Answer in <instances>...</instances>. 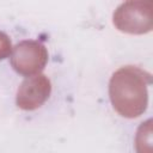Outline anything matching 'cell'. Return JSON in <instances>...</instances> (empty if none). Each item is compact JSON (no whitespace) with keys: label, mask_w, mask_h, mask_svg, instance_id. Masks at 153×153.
<instances>
[{"label":"cell","mask_w":153,"mask_h":153,"mask_svg":"<svg viewBox=\"0 0 153 153\" xmlns=\"http://www.w3.org/2000/svg\"><path fill=\"white\" fill-rule=\"evenodd\" d=\"M148 74L134 67L118 69L110 81V98L114 108L127 117H136L147 104L146 79Z\"/></svg>","instance_id":"6da1fadb"},{"label":"cell","mask_w":153,"mask_h":153,"mask_svg":"<svg viewBox=\"0 0 153 153\" xmlns=\"http://www.w3.org/2000/svg\"><path fill=\"white\" fill-rule=\"evenodd\" d=\"M151 10V1H130L123 4L117 8V12L114 14V23L122 31L134 33L147 32L152 27Z\"/></svg>","instance_id":"7a4b0ae2"},{"label":"cell","mask_w":153,"mask_h":153,"mask_svg":"<svg viewBox=\"0 0 153 153\" xmlns=\"http://www.w3.org/2000/svg\"><path fill=\"white\" fill-rule=\"evenodd\" d=\"M47 61V51L44 47L37 42L24 41L16 45L12 56L13 68L24 75L42 69Z\"/></svg>","instance_id":"3957f363"},{"label":"cell","mask_w":153,"mask_h":153,"mask_svg":"<svg viewBox=\"0 0 153 153\" xmlns=\"http://www.w3.org/2000/svg\"><path fill=\"white\" fill-rule=\"evenodd\" d=\"M50 82L44 75H36L26 79L18 90L17 104L22 109L32 110L38 106L49 97Z\"/></svg>","instance_id":"277c9868"},{"label":"cell","mask_w":153,"mask_h":153,"mask_svg":"<svg viewBox=\"0 0 153 153\" xmlns=\"http://www.w3.org/2000/svg\"><path fill=\"white\" fill-rule=\"evenodd\" d=\"M11 51V43L8 41V37L0 32V60L5 59Z\"/></svg>","instance_id":"5b68a950"},{"label":"cell","mask_w":153,"mask_h":153,"mask_svg":"<svg viewBox=\"0 0 153 153\" xmlns=\"http://www.w3.org/2000/svg\"><path fill=\"white\" fill-rule=\"evenodd\" d=\"M147 1H151V0H147Z\"/></svg>","instance_id":"8992f818"}]
</instances>
